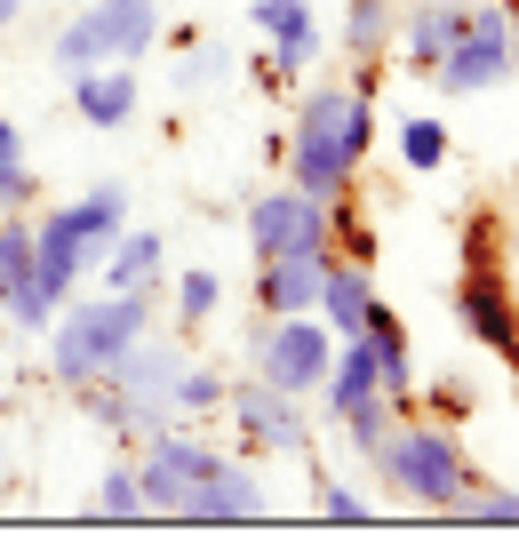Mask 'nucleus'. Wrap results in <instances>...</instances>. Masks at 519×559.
<instances>
[{
	"instance_id": "24",
	"label": "nucleus",
	"mask_w": 519,
	"mask_h": 559,
	"mask_svg": "<svg viewBox=\"0 0 519 559\" xmlns=\"http://www.w3.org/2000/svg\"><path fill=\"white\" fill-rule=\"evenodd\" d=\"M168 408H176V416H208V408H224V376H216V368H200V360H185V368H176V384H168Z\"/></svg>"
},
{
	"instance_id": "2",
	"label": "nucleus",
	"mask_w": 519,
	"mask_h": 559,
	"mask_svg": "<svg viewBox=\"0 0 519 559\" xmlns=\"http://www.w3.org/2000/svg\"><path fill=\"white\" fill-rule=\"evenodd\" d=\"M120 224H128L120 185H89V192L57 200V209L33 224V288H40L48 312H57L64 296H81V280L104 264V248L120 240Z\"/></svg>"
},
{
	"instance_id": "7",
	"label": "nucleus",
	"mask_w": 519,
	"mask_h": 559,
	"mask_svg": "<svg viewBox=\"0 0 519 559\" xmlns=\"http://www.w3.org/2000/svg\"><path fill=\"white\" fill-rule=\"evenodd\" d=\"M248 248L264 257H328L335 248V200L304 192V185H272L248 200Z\"/></svg>"
},
{
	"instance_id": "9",
	"label": "nucleus",
	"mask_w": 519,
	"mask_h": 559,
	"mask_svg": "<svg viewBox=\"0 0 519 559\" xmlns=\"http://www.w3.org/2000/svg\"><path fill=\"white\" fill-rule=\"evenodd\" d=\"M224 416L240 424V440L264 448V455H304V448H311L304 400L280 392V384H264V376H240V384H224Z\"/></svg>"
},
{
	"instance_id": "32",
	"label": "nucleus",
	"mask_w": 519,
	"mask_h": 559,
	"mask_svg": "<svg viewBox=\"0 0 519 559\" xmlns=\"http://www.w3.org/2000/svg\"><path fill=\"white\" fill-rule=\"evenodd\" d=\"M368 512H376V503L359 496V488H344V479H328V488H320V520H328V527H359Z\"/></svg>"
},
{
	"instance_id": "30",
	"label": "nucleus",
	"mask_w": 519,
	"mask_h": 559,
	"mask_svg": "<svg viewBox=\"0 0 519 559\" xmlns=\"http://www.w3.org/2000/svg\"><path fill=\"white\" fill-rule=\"evenodd\" d=\"M456 520H480V527H519V488H472L456 503Z\"/></svg>"
},
{
	"instance_id": "11",
	"label": "nucleus",
	"mask_w": 519,
	"mask_h": 559,
	"mask_svg": "<svg viewBox=\"0 0 519 559\" xmlns=\"http://www.w3.org/2000/svg\"><path fill=\"white\" fill-rule=\"evenodd\" d=\"M0 312H9L16 336H40L48 328V304L33 288V224L24 216H0Z\"/></svg>"
},
{
	"instance_id": "29",
	"label": "nucleus",
	"mask_w": 519,
	"mask_h": 559,
	"mask_svg": "<svg viewBox=\"0 0 519 559\" xmlns=\"http://www.w3.org/2000/svg\"><path fill=\"white\" fill-rule=\"evenodd\" d=\"M232 72V48H216V40H200L185 64H176V96H200V88H216Z\"/></svg>"
},
{
	"instance_id": "18",
	"label": "nucleus",
	"mask_w": 519,
	"mask_h": 559,
	"mask_svg": "<svg viewBox=\"0 0 519 559\" xmlns=\"http://www.w3.org/2000/svg\"><path fill=\"white\" fill-rule=\"evenodd\" d=\"M456 33H463V9H448V0H408L392 48H400V64H408V72H432V64L456 48Z\"/></svg>"
},
{
	"instance_id": "22",
	"label": "nucleus",
	"mask_w": 519,
	"mask_h": 559,
	"mask_svg": "<svg viewBox=\"0 0 519 559\" xmlns=\"http://www.w3.org/2000/svg\"><path fill=\"white\" fill-rule=\"evenodd\" d=\"M400 33V0H344V57H384Z\"/></svg>"
},
{
	"instance_id": "37",
	"label": "nucleus",
	"mask_w": 519,
	"mask_h": 559,
	"mask_svg": "<svg viewBox=\"0 0 519 559\" xmlns=\"http://www.w3.org/2000/svg\"><path fill=\"white\" fill-rule=\"evenodd\" d=\"M511 33H519V9H511Z\"/></svg>"
},
{
	"instance_id": "14",
	"label": "nucleus",
	"mask_w": 519,
	"mask_h": 559,
	"mask_svg": "<svg viewBox=\"0 0 519 559\" xmlns=\"http://www.w3.org/2000/svg\"><path fill=\"white\" fill-rule=\"evenodd\" d=\"M89 16H96L104 57H113V64H137V57H152V48H161V33H168L161 0H89Z\"/></svg>"
},
{
	"instance_id": "21",
	"label": "nucleus",
	"mask_w": 519,
	"mask_h": 559,
	"mask_svg": "<svg viewBox=\"0 0 519 559\" xmlns=\"http://www.w3.org/2000/svg\"><path fill=\"white\" fill-rule=\"evenodd\" d=\"M359 336H368V352H376V384L408 408V400H415V344H408L400 312H392V304H376V320L359 328Z\"/></svg>"
},
{
	"instance_id": "5",
	"label": "nucleus",
	"mask_w": 519,
	"mask_h": 559,
	"mask_svg": "<svg viewBox=\"0 0 519 559\" xmlns=\"http://www.w3.org/2000/svg\"><path fill=\"white\" fill-rule=\"evenodd\" d=\"M511 72H519L511 9H496V0H472V9H463L456 48L432 64V88H439V96H487L496 81H511Z\"/></svg>"
},
{
	"instance_id": "19",
	"label": "nucleus",
	"mask_w": 519,
	"mask_h": 559,
	"mask_svg": "<svg viewBox=\"0 0 519 559\" xmlns=\"http://www.w3.org/2000/svg\"><path fill=\"white\" fill-rule=\"evenodd\" d=\"M176 368H185V360H176V344H161V336L144 328V336H137V344H128L120 360H113V376H104V384H120V392H137V400H161V408H168V384H176ZM168 416H176V408H168Z\"/></svg>"
},
{
	"instance_id": "12",
	"label": "nucleus",
	"mask_w": 519,
	"mask_h": 559,
	"mask_svg": "<svg viewBox=\"0 0 519 559\" xmlns=\"http://www.w3.org/2000/svg\"><path fill=\"white\" fill-rule=\"evenodd\" d=\"M264 512H272V496H264V479H256V464H240V455H224V464L208 472V488L185 503L192 527H232V520H264Z\"/></svg>"
},
{
	"instance_id": "33",
	"label": "nucleus",
	"mask_w": 519,
	"mask_h": 559,
	"mask_svg": "<svg viewBox=\"0 0 519 559\" xmlns=\"http://www.w3.org/2000/svg\"><path fill=\"white\" fill-rule=\"evenodd\" d=\"M9 152H24V129H16L9 112H0V160H9Z\"/></svg>"
},
{
	"instance_id": "36",
	"label": "nucleus",
	"mask_w": 519,
	"mask_h": 559,
	"mask_svg": "<svg viewBox=\"0 0 519 559\" xmlns=\"http://www.w3.org/2000/svg\"><path fill=\"white\" fill-rule=\"evenodd\" d=\"M448 9H472V0H448Z\"/></svg>"
},
{
	"instance_id": "25",
	"label": "nucleus",
	"mask_w": 519,
	"mask_h": 559,
	"mask_svg": "<svg viewBox=\"0 0 519 559\" xmlns=\"http://www.w3.org/2000/svg\"><path fill=\"white\" fill-rule=\"evenodd\" d=\"M96 512H104V520H144L137 464H104V479H96Z\"/></svg>"
},
{
	"instance_id": "31",
	"label": "nucleus",
	"mask_w": 519,
	"mask_h": 559,
	"mask_svg": "<svg viewBox=\"0 0 519 559\" xmlns=\"http://www.w3.org/2000/svg\"><path fill=\"white\" fill-rule=\"evenodd\" d=\"M496 257H504V224L480 209L472 224H463V272H496Z\"/></svg>"
},
{
	"instance_id": "6",
	"label": "nucleus",
	"mask_w": 519,
	"mask_h": 559,
	"mask_svg": "<svg viewBox=\"0 0 519 559\" xmlns=\"http://www.w3.org/2000/svg\"><path fill=\"white\" fill-rule=\"evenodd\" d=\"M335 360V336L320 312H280V320H256L248 328V376H264V384L311 400L320 392V376Z\"/></svg>"
},
{
	"instance_id": "20",
	"label": "nucleus",
	"mask_w": 519,
	"mask_h": 559,
	"mask_svg": "<svg viewBox=\"0 0 519 559\" xmlns=\"http://www.w3.org/2000/svg\"><path fill=\"white\" fill-rule=\"evenodd\" d=\"M161 264H168V240L161 233H128V224H120V240L113 248H104V288H113V296H137V288H161Z\"/></svg>"
},
{
	"instance_id": "17",
	"label": "nucleus",
	"mask_w": 519,
	"mask_h": 559,
	"mask_svg": "<svg viewBox=\"0 0 519 559\" xmlns=\"http://www.w3.org/2000/svg\"><path fill=\"white\" fill-rule=\"evenodd\" d=\"M320 280H328V257H264L256 264V320L311 312V304H320Z\"/></svg>"
},
{
	"instance_id": "35",
	"label": "nucleus",
	"mask_w": 519,
	"mask_h": 559,
	"mask_svg": "<svg viewBox=\"0 0 519 559\" xmlns=\"http://www.w3.org/2000/svg\"><path fill=\"white\" fill-rule=\"evenodd\" d=\"M504 360H511V384H519V328H511V344H504Z\"/></svg>"
},
{
	"instance_id": "26",
	"label": "nucleus",
	"mask_w": 519,
	"mask_h": 559,
	"mask_svg": "<svg viewBox=\"0 0 519 559\" xmlns=\"http://www.w3.org/2000/svg\"><path fill=\"white\" fill-rule=\"evenodd\" d=\"M400 160L415 176H432L439 160H448V120H400Z\"/></svg>"
},
{
	"instance_id": "27",
	"label": "nucleus",
	"mask_w": 519,
	"mask_h": 559,
	"mask_svg": "<svg viewBox=\"0 0 519 559\" xmlns=\"http://www.w3.org/2000/svg\"><path fill=\"white\" fill-rule=\"evenodd\" d=\"M216 304H224V272H208V264L176 272V320H216Z\"/></svg>"
},
{
	"instance_id": "16",
	"label": "nucleus",
	"mask_w": 519,
	"mask_h": 559,
	"mask_svg": "<svg viewBox=\"0 0 519 559\" xmlns=\"http://www.w3.org/2000/svg\"><path fill=\"white\" fill-rule=\"evenodd\" d=\"M456 320H463V336H472V344L504 352V344H511V328H519L504 272H463V280H456Z\"/></svg>"
},
{
	"instance_id": "8",
	"label": "nucleus",
	"mask_w": 519,
	"mask_h": 559,
	"mask_svg": "<svg viewBox=\"0 0 519 559\" xmlns=\"http://www.w3.org/2000/svg\"><path fill=\"white\" fill-rule=\"evenodd\" d=\"M224 464V448H208V440H192V431H176V424H161L144 440V455H137V488H144V520H185V503L208 488V472Z\"/></svg>"
},
{
	"instance_id": "4",
	"label": "nucleus",
	"mask_w": 519,
	"mask_h": 559,
	"mask_svg": "<svg viewBox=\"0 0 519 559\" xmlns=\"http://www.w3.org/2000/svg\"><path fill=\"white\" fill-rule=\"evenodd\" d=\"M376 479H384V496H400L415 503V512H456L463 496L480 488V472H472V448H463V431L456 424H392L384 431V448L368 455Z\"/></svg>"
},
{
	"instance_id": "15",
	"label": "nucleus",
	"mask_w": 519,
	"mask_h": 559,
	"mask_svg": "<svg viewBox=\"0 0 519 559\" xmlns=\"http://www.w3.org/2000/svg\"><path fill=\"white\" fill-rule=\"evenodd\" d=\"M376 280H368V264L359 257H328V280H320V304L311 312L328 320V336H359V328L376 320Z\"/></svg>"
},
{
	"instance_id": "1",
	"label": "nucleus",
	"mask_w": 519,
	"mask_h": 559,
	"mask_svg": "<svg viewBox=\"0 0 519 559\" xmlns=\"http://www.w3.org/2000/svg\"><path fill=\"white\" fill-rule=\"evenodd\" d=\"M368 144H376V96L368 88H304V105L288 112V185L320 192V200H344L368 168Z\"/></svg>"
},
{
	"instance_id": "13",
	"label": "nucleus",
	"mask_w": 519,
	"mask_h": 559,
	"mask_svg": "<svg viewBox=\"0 0 519 559\" xmlns=\"http://www.w3.org/2000/svg\"><path fill=\"white\" fill-rule=\"evenodd\" d=\"M72 112L89 120V129H128V120L144 112V81H137V64H96L72 81Z\"/></svg>"
},
{
	"instance_id": "34",
	"label": "nucleus",
	"mask_w": 519,
	"mask_h": 559,
	"mask_svg": "<svg viewBox=\"0 0 519 559\" xmlns=\"http://www.w3.org/2000/svg\"><path fill=\"white\" fill-rule=\"evenodd\" d=\"M24 16V0H0V33H9V24Z\"/></svg>"
},
{
	"instance_id": "28",
	"label": "nucleus",
	"mask_w": 519,
	"mask_h": 559,
	"mask_svg": "<svg viewBox=\"0 0 519 559\" xmlns=\"http://www.w3.org/2000/svg\"><path fill=\"white\" fill-rule=\"evenodd\" d=\"M24 209H40V168L24 152H9L0 160V216H24Z\"/></svg>"
},
{
	"instance_id": "10",
	"label": "nucleus",
	"mask_w": 519,
	"mask_h": 559,
	"mask_svg": "<svg viewBox=\"0 0 519 559\" xmlns=\"http://www.w3.org/2000/svg\"><path fill=\"white\" fill-rule=\"evenodd\" d=\"M248 24L272 48L256 57V81H304L320 64V24H311V0H248Z\"/></svg>"
},
{
	"instance_id": "3",
	"label": "nucleus",
	"mask_w": 519,
	"mask_h": 559,
	"mask_svg": "<svg viewBox=\"0 0 519 559\" xmlns=\"http://www.w3.org/2000/svg\"><path fill=\"white\" fill-rule=\"evenodd\" d=\"M152 328V288H137V296H64L57 312H48V376H57L64 392H81V384H104L113 376V360L128 344H137Z\"/></svg>"
},
{
	"instance_id": "23",
	"label": "nucleus",
	"mask_w": 519,
	"mask_h": 559,
	"mask_svg": "<svg viewBox=\"0 0 519 559\" xmlns=\"http://www.w3.org/2000/svg\"><path fill=\"white\" fill-rule=\"evenodd\" d=\"M48 64H57L64 81H81V72H96V64H113V57H104V33H96V16H89V9L72 16V24H64L57 40H48Z\"/></svg>"
}]
</instances>
